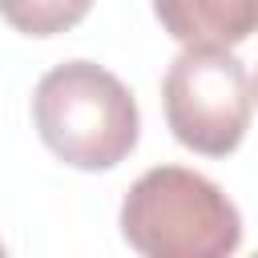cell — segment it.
I'll use <instances>...</instances> for the list:
<instances>
[{
	"mask_svg": "<svg viewBox=\"0 0 258 258\" xmlns=\"http://www.w3.org/2000/svg\"><path fill=\"white\" fill-rule=\"evenodd\" d=\"M121 238L145 258H226L242 246V214L206 173L153 165L121 202Z\"/></svg>",
	"mask_w": 258,
	"mask_h": 258,
	"instance_id": "2",
	"label": "cell"
},
{
	"mask_svg": "<svg viewBox=\"0 0 258 258\" xmlns=\"http://www.w3.org/2000/svg\"><path fill=\"white\" fill-rule=\"evenodd\" d=\"M0 250H4V246H0Z\"/></svg>",
	"mask_w": 258,
	"mask_h": 258,
	"instance_id": "7",
	"label": "cell"
},
{
	"mask_svg": "<svg viewBox=\"0 0 258 258\" xmlns=\"http://www.w3.org/2000/svg\"><path fill=\"white\" fill-rule=\"evenodd\" d=\"M169 133L202 153L226 157L242 145L254 117V81L246 64L218 44H181L161 81Z\"/></svg>",
	"mask_w": 258,
	"mask_h": 258,
	"instance_id": "3",
	"label": "cell"
},
{
	"mask_svg": "<svg viewBox=\"0 0 258 258\" xmlns=\"http://www.w3.org/2000/svg\"><path fill=\"white\" fill-rule=\"evenodd\" d=\"M153 16L177 44L234 48L258 32V0H153Z\"/></svg>",
	"mask_w": 258,
	"mask_h": 258,
	"instance_id": "4",
	"label": "cell"
},
{
	"mask_svg": "<svg viewBox=\"0 0 258 258\" xmlns=\"http://www.w3.org/2000/svg\"><path fill=\"white\" fill-rule=\"evenodd\" d=\"M93 0H0V16L24 36H56L89 16Z\"/></svg>",
	"mask_w": 258,
	"mask_h": 258,
	"instance_id": "5",
	"label": "cell"
},
{
	"mask_svg": "<svg viewBox=\"0 0 258 258\" xmlns=\"http://www.w3.org/2000/svg\"><path fill=\"white\" fill-rule=\"evenodd\" d=\"M32 125L52 157L97 173L121 165L141 133V113L125 81L93 60H64L32 89Z\"/></svg>",
	"mask_w": 258,
	"mask_h": 258,
	"instance_id": "1",
	"label": "cell"
},
{
	"mask_svg": "<svg viewBox=\"0 0 258 258\" xmlns=\"http://www.w3.org/2000/svg\"><path fill=\"white\" fill-rule=\"evenodd\" d=\"M254 101H258V77H254Z\"/></svg>",
	"mask_w": 258,
	"mask_h": 258,
	"instance_id": "6",
	"label": "cell"
}]
</instances>
